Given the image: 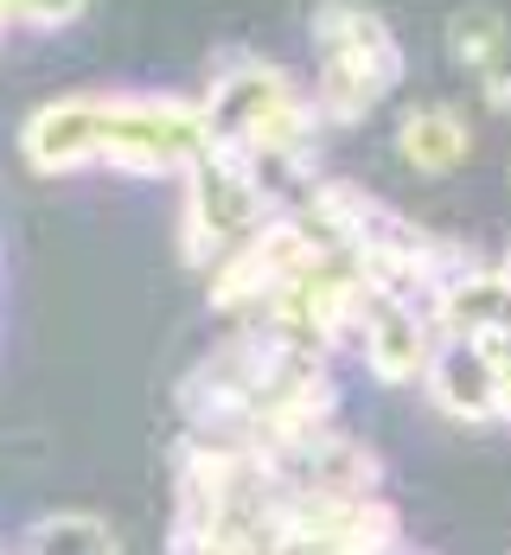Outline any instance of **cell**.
<instances>
[{"label":"cell","instance_id":"6da1fadb","mask_svg":"<svg viewBox=\"0 0 511 555\" xmlns=\"http://www.w3.org/2000/svg\"><path fill=\"white\" fill-rule=\"evenodd\" d=\"M33 550H110V530L97 517H46L33 530Z\"/></svg>","mask_w":511,"mask_h":555},{"label":"cell","instance_id":"7a4b0ae2","mask_svg":"<svg viewBox=\"0 0 511 555\" xmlns=\"http://www.w3.org/2000/svg\"><path fill=\"white\" fill-rule=\"evenodd\" d=\"M77 13H84V0H0L7 26H64Z\"/></svg>","mask_w":511,"mask_h":555}]
</instances>
